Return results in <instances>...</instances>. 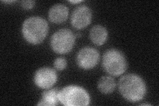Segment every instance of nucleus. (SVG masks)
Returning a JSON list of instances; mask_svg holds the SVG:
<instances>
[{
    "mask_svg": "<svg viewBox=\"0 0 159 106\" xmlns=\"http://www.w3.org/2000/svg\"><path fill=\"white\" fill-rule=\"evenodd\" d=\"M119 90L122 96L131 102H137L145 98L147 87L144 80L135 74H128L119 80Z\"/></svg>",
    "mask_w": 159,
    "mask_h": 106,
    "instance_id": "f257e3e1",
    "label": "nucleus"
},
{
    "mask_svg": "<svg viewBox=\"0 0 159 106\" xmlns=\"http://www.w3.org/2000/svg\"><path fill=\"white\" fill-rule=\"evenodd\" d=\"M48 31V23L41 17H29L23 24V37L30 44H39L41 43L46 38Z\"/></svg>",
    "mask_w": 159,
    "mask_h": 106,
    "instance_id": "f03ea898",
    "label": "nucleus"
},
{
    "mask_svg": "<svg viewBox=\"0 0 159 106\" xmlns=\"http://www.w3.org/2000/svg\"><path fill=\"white\" fill-rule=\"evenodd\" d=\"M58 99L65 106H86L90 98L85 89L76 85H68L59 90Z\"/></svg>",
    "mask_w": 159,
    "mask_h": 106,
    "instance_id": "7ed1b4c3",
    "label": "nucleus"
},
{
    "mask_svg": "<svg viewBox=\"0 0 159 106\" xmlns=\"http://www.w3.org/2000/svg\"><path fill=\"white\" fill-rule=\"evenodd\" d=\"M102 66L107 74L119 76L126 71L127 62L122 52L116 49H109L103 54Z\"/></svg>",
    "mask_w": 159,
    "mask_h": 106,
    "instance_id": "20e7f679",
    "label": "nucleus"
},
{
    "mask_svg": "<svg viewBox=\"0 0 159 106\" xmlns=\"http://www.w3.org/2000/svg\"><path fill=\"white\" fill-rule=\"evenodd\" d=\"M76 36L71 30L62 29L54 33L51 39V47L58 54H67L72 50Z\"/></svg>",
    "mask_w": 159,
    "mask_h": 106,
    "instance_id": "39448f33",
    "label": "nucleus"
},
{
    "mask_svg": "<svg viewBox=\"0 0 159 106\" xmlns=\"http://www.w3.org/2000/svg\"><path fill=\"white\" fill-rule=\"evenodd\" d=\"M99 61V53L96 48L92 47H84L77 54V64L82 69H92L96 67Z\"/></svg>",
    "mask_w": 159,
    "mask_h": 106,
    "instance_id": "423d86ee",
    "label": "nucleus"
},
{
    "mask_svg": "<svg viewBox=\"0 0 159 106\" xmlns=\"http://www.w3.org/2000/svg\"><path fill=\"white\" fill-rule=\"evenodd\" d=\"M57 81V74L51 68H39L34 74V82L37 86L42 89H49Z\"/></svg>",
    "mask_w": 159,
    "mask_h": 106,
    "instance_id": "0eeeda50",
    "label": "nucleus"
},
{
    "mask_svg": "<svg viewBox=\"0 0 159 106\" xmlns=\"http://www.w3.org/2000/svg\"><path fill=\"white\" fill-rule=\"evenodd\" d=\"M92 18L91 9L86 6H80L74 9L71 16V23L74 28L82 29L90 24Z\"/></svg>",
    "mask_w": 159,
    "mask_h": 106,
    "instance_id": "6e6552de",
    "label": "nucleus"
},
{
    "mask_svg": "<svg viewBox=\"0 0 159 106\" xmlns=\"http://www.w3.org/2000/svg\"><path fill=\"white\" fill-rule=\"evenodd\" d=\"M69 11L65 5L57 3L50 9L48 19L52 23L60 24L65 22L68 17Z\"/></svg>",
    "mask_w": 159,
    "mask_h": 106,
    "instance_id": "1a4fd4ad",
    "label": "nucleus"
},
{
    "mask_svg": "<svg viewBox=\"0 0 159 106\" xmlns=\"http://www.w3.org/2000/svg\"><path fill=\"white\" fill-rule=\"evenodd\" d=\"M107 30L102 25H95L89 31V39L92 42L98 46H101L105 43L107 39Z\"/></svg>",
    "mask_w": 159,
    "mask_h": 106,
    "instance_id": "9d476101",
    "label": "nucleus"
},
{
    "mask_svg": "<svg viewBox=\"0 0 159 106\" xmlns=\"http://www.w3.org/2000/svg\"><path fill=\"white\" fill-rule=\"evenodd\" d=\"M58 92L59 90L57 88H52L44 91L42 93L41 99L37 105H47L55 106L58 104Z\"/></svg>",
    "mask_w": 159,
    "mask_h": 106,
    "instance_id": "9b49d317",
    "label": "nucleus"
},
{
    "mask_svg": "<svg viewBox=\"0 0 159 106\" xmlns=\"http://www.w3.org/2000/svg\"><path fill=\"white\" fill-rule=\"evenodd\" d=\"M116 83L111 76H103L99 80L98 88L102 94H109L115 90Z\"/></svg>",
    "mask_w": 159,
    "mask_h": 106,
    "instance_id": "f8f14e48",
    "label": "nucleus"
},
{
    "mask_svg": "<svg viewBox=\"0 0 159 106\" xmlns=\"http://www.w3.org/2000/svg\"><path fill=\"white\" fill-rule=\"evenodd\" d=\"M67 66V62L66 60L63 58V57H59L55 59L54 62V67L57 70H63L66 68Z\"/></svg>",
    "mask_w": 159,
    "mask_h": 106,
    "instance_id": "ddd939ff",
    "label": "nucleus"
},
{
    "mask_svg": "<svg viewBox=\"0 0 159 106\" xmlns=\"http://www.w3.org/2000/svg\"><path fill=\"white\" fill-rule=\"evenodd\" d=\"M35 2L32 1V0H25L21 2V6L25 9H31L34 6Z\"/></svg>",
    "mask_w": 159,
    "mask_h": 106,
    "instance_id": "4468645a",
    "label": "nucleus"
},
{
    "mask_svg": "<svg viewBox=\"0 0 159 106\" xmlns=\"http://www.w3.org/2000/svg\"><path fill=\"white\" fill-rule=\"evenodd\" d=\"M82 1H80V0H78V1H69V2L70 3H81Z\"/></svg>",
    "mask_w": 159,
    "mask_h": 106,
    "instance_id": "2eb2a0df",
    "label": "nucleus"
},
{
    "mask_svg": "<svg viewBox=\"0 0 159 106\" xmlns=\"http://www.w3.org/2000/svg\"><path fill=\"white\" fill-rule=\"evenodd\" d=\"M4 3H13L16 1H2Z\"/></svg>",
    "mask_w": 159,
    "mask_h": 106,
    "instance_id": "dca6fc26",
    "label": "nucleus"
},
{
    "mask_svg": "<svg viewBox=\"0 0 159 106\" xmlns=\"http://www.w3.org/2000/svg\"><path fill=\"white\" fill-rule=\"evenodd\" d=\"M81 36H82V34L81 33H77L76 37H81Z\"/></svg>",
    "mask_w": 159,
    "mask_h": 106,
    "instance_id": "f3484780",
    "label": "nucleus"
}]
</instances>
